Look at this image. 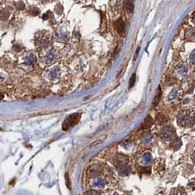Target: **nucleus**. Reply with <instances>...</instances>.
Segmentation results:
<instances>
[{
  "label": "nucleus",
  "mask_w": 195,
  "mask_h": 195,
  "mask_svg": "<svg viewBox=\"0 0 195 195\" xmlns=\"http://www.w3.org/2000/svg\"><path fill=\"white\" fill-rule=\"evenodd\" d=\"M194 121V115L190 111H182L178 115V122L183 126H190Z\"/></svg>",
  "instance_id": "obj_1"
},
{
  "label": "nucleus",
  "mask_w": 195,
  "mask_h": 195,
  "mask_svg": "<svg viewBox=\"0 0 195 195\" xmlns=\"http://www.w3.org/2000/svg\"><path fill=\"white\" fill-rule=\"evenodd\" d=\"M78 120H79V114L78 113H74V114L69 115L66 120H65V121L63 122L62 129H64V131H67L68 129L75 126L77 123Z\"/></svg>",
  "instance_id": "obj_2"
},
{
  "label": "nucleus",
  "mask_w": 195,
  "mask_h": 195,
  "mask_svg": "<svg viewBox=\"0 0 195 195\" xmlns=\"http://www.w3.org/2000/svg\"><path fill=\"white\" fill-rule=\"evenodd\" d=\"M115 27H116V29H117V31H118L119 33H121V34H123V33H124V32H125V26H124L123 21H122L121 19H119V20L116 21Z\"/></svg>",
  "instance_id": "obj_3"
},
{
  "label": "nucleus",
  "mask_w": 195,
  "mask_h": 195,
  "mask_svg": "<svg viewBox=\"0 0 195 195\" xmlns=\"http://www.w3.org/2000/svg\"><path fill=\"white\" fill-rule=\"evenodd\" d=\"M185 36L189 40H195V28H191L188 30Z\"/></svg>",
  "instance_id": "obj_4"
},
{
  "label": "nucleus",
  "mask_w": 195,
  "mask_h": 195,
  "mask_svg": "<svg viewBox=\"0 0 195 195\" xmlns=\"http://www.w3.org/2000/svg\"><path fill=\"white\" fill-rule=\"evenodd\" d=\"M124 9L128 13H131L134 9V6L131 1H125L124 3Z\"/></svg>",
  "instance_id": "obj_5"
},
{
  "label": "nucleus",
  "mask_w": 195,
  "mask_h": 195,
  "mask_svg": "<svg viewBox=\"0 0 195 195\" xmlns=\"http://www.w3.org/2000/svg\"><path fill=\"white\" fill-rule=\"evenodd\" d=\"M171 131H173V129L171 128H165L162 131V136L164 139H167L169 137H171Z\"/></svg>",
  "instance_id": "obj_6"
},
{
  "label": "nucleus",
  "mask_w": 195,
  "mask_h": 195,
  "mask_svg": "<svg viewBox=\"0 0 195 195\" xmlns=\"http://www.w3.org/2000/svg\"><path fill=\"white\" fill-rule=\"evenodd\" d=\"M152 123H153L152 119H151L149 116L147 117L146 120H145V121H144L143 124H142V129H147V128H149L151 125H152Z\"/></svg>",
  "instance_id": "obj_7"
},
{
  "label": "nucleus",
  "mask_w": 195,
  "mask_h": 195,
  "mask_svg": "<svg viewBox=\"0 0 195 195\" xmlns=\"http://www.w3.org/2000/svg\"><path fill=\"white\" fill-rule=\"evenodd\" d=\"M135 81H136V75H135V74H133V75L131 76V79H129V88H131L132 86L134 85Z\"/></svg>",
  "instance_id": "obj_8"
},
{
  "label": "nucleus",
  "mask_w": 195,
  "mask_h": 195,
  "mask_svg": "<svg viewBox=\"0 0 195 195\" xmlns=\"http://www.w3.org/2000/svg\"><path fill=\"white\" fill-rule=\"evenodd\" d=\"M160 95H161V90H160V87H158V95H157V97H156V100H155L154 105H157V103H158V100L160 99Z\"/></svg>",
  "instance_id": "obj_9"
},
{
  "label": "nucleus",
  "mask_w": 195,
  "mask_h": 195,
  "mask_svg": "<svg viewBox=\"0 0 195 195\" xmlns=\"http://www.w3.org/2000/svg\"><path fill=\"white\" fill-rule=\"evenodd\" d=\"M191 60L192 63H195V51L191 55Z\"/></svg>",
  "instance_id": "obj_10"
},
{
  "label": "nucleus",
  "mask_w": 195,
  "mask_h": 195,
  "mask_svg": "<svg viewBox=\"0 0 195 195\" xmlns=\"http://www.w3.org/2000/svg\"><path fill=\"white\" fill-rule=\"evenodd\" d=\"M66 183H67V186L69 188H70V183H69V175L68 173H66Z\"/></svg>",
  "instance_id": "obj_11"
},
{
  "label": "nucleus",
  "mask_w": 195,
  "mask_h": 195,
  "mask_svg": "<svg viewBox=\"0 0 195 195\" xmlns=\"http://www.w3.org/2000/svg\"><path fill=\"white\" fill-rule=\"evenodd\" d=\"M191 21L195 24V12H193V14H192V15H191Z\"/></svg>",
  "instance_id": "obj_12"
},
{
  "label": "nucleus",
  "mask_w": 195,
  "mask_h": 195,
  "mask_svg": "<svg viewBox=\"0 0 195 195\" xmlns=\"http://www.w3.org/2000/svg\"><path fill=\"white\" fill-rule=\"evenodd\" d=\"M192 159H193V161H194V163H195V153L192 155Z\"/></svg>",
  "instance_id": "obj_13"
}]
</instances>
